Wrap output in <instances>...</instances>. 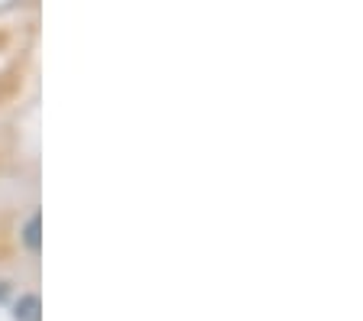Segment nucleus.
I'll use <instances>...</instances> for the list:
<instances>
[{
  "instance_id": "nucleus-2",
  "label": "nucleus",
  "mask_w": 363,
  "mask_h": 321,
  "mask_svg": "<svg viewBox=\"0 0 363 321\" xmlns=\"http://www.w3.org/2000/svg\"><path fill=\"white\" fill-rule=\"evenodd\" d=\"M23 240H26V247H30L33 253L39 250V214H33L30 221H26V230H23Z\"/></svg>"
},
{
  "instance_id": "nucleus-1",
  "label": "nucleus",
  "mask_w": 363,
  "mask_h": 321,
  "mask_svg": "<svg viewBox=\"0 0 363 321\" xmlns=\"http://www.w3.org/2000/svg\"><path fill=\"white\" fill-rule=\"evenodd\" d=\"M13 321H43V305L36 295H23L13 308Z\"/></svg>"
}]
</instances>
